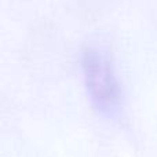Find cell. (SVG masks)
<instances>
[{
  "label": "cell",
  "mask_w": 157,
  "mask_h": 157,
  "mask_svg": "<svg viewBox=\"0 0 157 157\" xmlns=\"http://www.w3.org/2000/svg\"><path fill=\"white\" fill-rule=\"evenodd\" d=\"M81 69L92 106L105 116L114 114L120 106L121 91L109 57L102 51L87 48L81 55Z\"/></svg>",
  "instance_id": "1"
}]
</instances>
